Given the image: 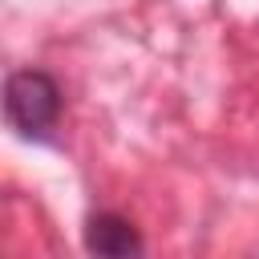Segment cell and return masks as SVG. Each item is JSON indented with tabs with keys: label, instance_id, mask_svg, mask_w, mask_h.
I'll return each mask as SVG.
<instances>
[{
	"label": "cell",
	"instance_id": "cell-2",
	"mask_svg": "<svg viewBox=\"0 0 259 259\" xmlns=\"http://www.w3.org/2000/svg\"><path fill=\"white\" fill-rule=\"evenodd\" d=\"M85 251L89 255H105V259H130V255H142L146 251V239L142 231L117 214V210H93L85 219Z\"/></svg>",
	"mask_w": 259,
	"mask_h": 259
},
{
	"label": "cell",
	"instance_id": "cell-1",
	"mask_svg": "<svg viewBox=\"0 0 259 259\" xmlns=\"http://www.w3.org/2000/svg\"><path fill=\"white\" fill-rule=\"evenodd\" d=\"M65 93L45 69H12L4 77V121L24 142H53Z\"/></svg>",
	"mask_w": 259,
	"mask_h": 259
}]
</instances>
